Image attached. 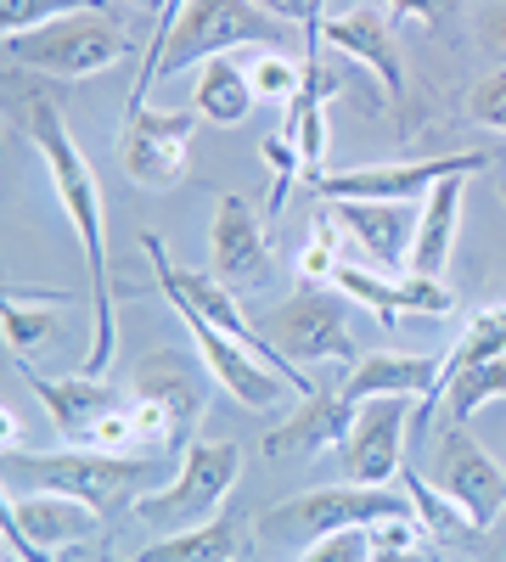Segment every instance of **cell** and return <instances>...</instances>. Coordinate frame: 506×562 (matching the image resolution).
<instances>
[{"instance_id": "1", "label": "cell", "mask_w": 506, "mask_h": 562, "mask_svg": "<svg viewBox=\"0 0 506 562\" xmlns=\"http://www.w3.org/2000/svg\"><path fill=\"white\" fill-rule=\"evenodd\" d=\"M45 74H29V68H12L7 74V124L29 140V147L45 158L52 169V192L74 225V237L85 248V270L97 281V326H90V355L79 360V378H102L113 366V349H119V321H113V265H108V214H102V180L90 169V158L79 153V140L57 108V97L40 85Z\"/></svg>"}, {"instance_id": "2", "label": "cell", "mask_w": 506, "mask_h": 562, "mask_svg": "<svg viewBox=\"0 0 506 562\" xmlns=\"http://www.w3.org/2000/svg\"><path fill=\"white\" fill-rule=\"evenodd\" d=\"M293 23L282 18H270L259 0H192L187 12H180L169 45L142 63V79H135L130 90V108H147L153 97V85L180 74V68H192V63H214L225 52H243V45H259V52H282V40H288Z\"/></svg>"}, {"instance_id": "3", "label": "cell", "mask_w": 506, "mask_h": 562, "mask_svg": "<svg viewBox=\"0 0 506 562\" xmlns=\"http://www.w3.org/2000/svg\"><path fill=\"white\" fill-rule=\"evenodd\" d=\"M142 254L153 259V288L175 304V310H187V315H203L209 326H220V333L225 338H237L248 355H259L270 371H276V378H282L293 394H315V378H310V371H299L282 349H276L265 333H259V326L243 315V304H237V293L232 288H225V281L220 276H203V270H180L175 259H169V248H164V237H158V231H142Z\"/></svg>"}, {"instance_id": "4", "label": "cell", "mask_w": 506, "mask_h": 562, "mask_svg": "<svg viewBox=\"0 0 506 562\" xmlns=\"http://www.w3.org/2000/svg\"><path fill=\"white\" fill-rule=\"evenodd\" d=\"M147 479H153L147 456H108V450H79V445H63L52 456L7 450V490H52L97 512H113L130 495H142Z\"/></svg>"}, {"instance_id": "5", "label": "cell", "mask_w": 506, "mask_h": 562, "mask_svg": "<svg viewBox=\"0 0 506 562\" xmlns=\"http://www.w3.org/2000/svg\"><path fill=\"white\" fill-rule=\"evenodd\" d=\"M7 57L12 68L45 79H90V74H108L119 57H130V29L113 12H74L29 34H7Z\"/></svg>"}, {"instance_id": "6", "label": "cell", "mask_w": 506, "mask_h": 562, "mask_svg": "<svg viewBox=\"0 0 506 562\" xmlns=\"http://www.w3.org/2000/svg\"><path fill=\"white\" fill-rule=\"evenodd\" d=\"M237 479H243L237 439H192V450L175 467V479L135 501V518L153 529H169V535H187V529L220 518V501L237 490Z\"/></svg>"}, {"instance_id": "7", "label": "cell", "mask_w": 506, "mask_h": 562, "mask_svg": "<svg viewBox=\"0 0 506 562\" xmlns=\"http://www.w3.org/2000/svg\"><path fill=\"white\" fill-rule=\"evenodd\" d=\"M389 518H417L411 495H389V490H366V484H338V490H310V495H293L276 512L259 518V535L265 540H299V546H315L321 535H338V529H372V524H389ZM423 524V518H417Z\"/></svg>"}, {"instance_id": "8", "label": "cell", "mask_w": 506, "mask_h": 562, "mask_svg": "<svg viewBox=\"0 0 506 562\" xmlns=\"http://www.w3.org/2000/svg\"><path fill=\"white\" fill-rule=\"evenodd\" d=\"M490 169V153H445L423 164H360V169H327L315 175V203H411L417 192H434L439 180H473Z\"/></svg>"}, {"instance_id": "9", "label": "cell", "mask_w": 506, "mask_h": 562, "mask_svg": "<svg viewBox=\"0 0 506 562\" xmlns=\"http://www.w3.org/2000/svg\"><path fill=\"white\" fill-rule=\"evenodd\" d=\"M265 338L293 366H321V360L360 366L355 333H349V304H344V293H327V288H304L288 304H276L265 315Z\"/></svg>"}, {"instance_id": "10", "label": "cell", "mask_w": 506, "mask_h": 562, "mask_svg": "<svg viewBox=\"0 0 506 562\" xmlns=\"http://www.w3.org/2000/svg\"><path fill=\"white\" fill-rule=\"evenodd\" d=\"M198 108H175V113H153V108H130L124 113V135H119V164L135 186L147 192H175L187 180V158H192V135H198Z\"/></svg>"}, {"instance_id": "11", "label": "cell", "mask_w": 506, "mask_h": 562, "mask_svg": "<svg viewBox=\"0 0 506 562\" xmlns=\"http://www.w3.org/2000/svg\"><path fill=\"white\" fill-rule=\"evenodd\" d=\"M97 506L52 490H7V546L12 562H52V551L85 546L97 535Z\"/></svg>"}, {"instance_id": "12", "label": "cell", "mask_w": 506, "mask_h": 562, "mask_svg": "<svg viewBox=\"0 0 506 562\" xmlns=\"http://www.w3.org/2000/svg\"><path fill=\"white\" fill-rule=\"evenodd\" d=\"M434 484L468 512V524L484 535L506 512V473L501 461L468 434V422H450L434 445Z\"/></svg>"}, {"instance_id": "13", "label": "cell", "mask_w": 506, "mask_h": 562, "mask_svg": "<svg viewBox=\"0 0 506 562\" xmlns=\"http://www.w3.org/2000/svg\"><path fill=\"white\" fill-rule=\"evenodd\" d=\"M209 254H214V276H220L237 299H243V293H259L265 281H270V270H276V254H270L265 225H259L254 203L237 198V192H225V198L214 203Z\"/></svg>"}, {"instance_id": "14", "label": "cell", "mask_w": 506, "mask_h": 562, "mask_svg": "<svg viewBox=\"0 0 506 562\" xmlns=\"http://www.w3.org/2000/svg\"><path fill=\"white\" fill-rule=\"evenodd\" d=\"M338 456H344V479L349 484L383 490L389 479H400L405 473V400L389 394V400L355 405V428L338 445Z\"/></svg>"}, {"instance_id": "15", "label": "cell", "mask_w": 506, "mask_h": 562, "mask_svg": "<svg viewBox=\"0 0 506 562\" xmlns=\"http://www.w3.org/2000/svg\"><path fill=\"white\" fill-rule=\"evenodd\" d=\"M18 371H23V383L34 389V400L45 405V416H52L57 439H63V445H79V450L90 445L97 422L113 416V411L130 400V394L113 389L108 378H45L34 360H18Z\"/></svg>"}, {"instance_id": "16", "label": "cell", "mask_w": 506, "mask_h": 562, "mask_svg": "<svg viewBox=\"0 0 506 562\" xmlns=\"http://www.w3.org/2000/svg\"><path fill=\"white\" fill-rule=\"evenodd\" d=\"M130 394H135V400H153V405L169 416V428H175V456L192 450V428H198V416H203V405H209V389H203L198 366H192L187 355L158 349V355H147V360H135Z\"/></svg>"}, {"instance_id": "17", "label": "cell", "mask_w": 506, "mask_h": 562, "mask_svg": "<svg viewBox=\"0 0 506 562\" xmlns=\"http://www.w3.org/2000/svg\"><path fill=\"white\" fill-rule=\"evenodd\" d=\"M321 40L372 74V79L383 85V102H400V97H405V57H400L394 29H389V12L378 7V0H372V7L360 0V7H349L344 18H333L327 29H321Z\"/></svg>"}, {"instance_id": "18", "label": "cell", "mask_w": 506, "mask_h": 562, "mask_svg": "<svg viewBox=\"0 0 506 562\" xmlns=\"http://www.w3.org/2000/svg\"><path fill=\"white\" fill-rule=\"evenodd\" d=\"M187 315V310H180ZM187 326H192V344H198V355H203V371L209 378L232 394L237 405H248V411H276V400H282V378L259 360V355H248L237 338H225L220 326H209L203 315H187Z\"/></svg>"}, {"instance_id": "19", "label": "cell", "mask_w": 506, "mask_h": 562, "mask_svg": "<svg viewBox=\"0 0 506 562\" xmlns=\"http://www.w3.org/2000/svg\"><path fill=\"white\" fill-rule=\"evenodd\" d=\"M333 288L349 304L372 310L383 326L394 315H450L456 310V293L445 281H428V276H383V270H366V265H344L333 276Z\"/></svg>"}, {"instance_id": "20", "label": "cell", "mask_w": 506, "mask_h": 562, "mask_svg": "<svg viewBox=\"0 0 506 562\" xmlns=\"http://www.w3.org/2000/svg\"><path fill=\"white\" fill-rule=\"evenodd\" d=\"M338 231H349V243L372 259L383 276L411 270V243H417V214L411 203H321Z\"/></svg>"}, {"instance_id": "21", "label": "cell", "mask_w": 506, "mask_h": 562, "mask_svg": "<svg viewBox=\"0 0 506 562\" xmlns=\"http://www.w3.org/2000/svg\"><path fill=\"white\" fill-rule=\"evenodd\" d=\"M355 428V405L333 389H315L304 394V405L288 416V422H276V428L265 434V456L270 461H293V456H321L327 445H344Z\"/></svg>"}, {"instance_id": "22", "label": "cell", "mask_w": 506, "mask_h": 562, "mask_svg": "<svg viewBox=\"0 0 506 562\" xmlns=\"http://www.w3.org/2000/svg\"><path fill=\"white\" fill-rule=\"evenodd\" d=\"M439 371H445V360H434V355H366L360 366H349V378H344V400L349 405H366V400H389V394H400V400H434V389H439Z\"/></svg>"}, {"instance_id": "23", "label": "cell", "mask_w": 506, "mask_h": 562, "mask_svg": "<svg viewBox=\"0 0 506 562\" xmlns=\"http://www.w3.org/2000/svg\"><path fill=\"white\" fill-rule=\"evenodd\" d=\"M462 192L468 180H439L428 203L417 209V243H411V276L445 281L450 254H456V225H462Z\"/></svg>"}, {"instance_id": "24", "label": "cell", "mask_w": 506, "mask_h": 562, "mask_svg": "<svg viewBox=\"0 0 506 562\" xmlns=\"http://www.w3.org/2000/svg\"><path fill=\"white\" fill-rule=\"evenodd\" d=\"M484 400H506V355H501V360H479V366H468V371H456V378H445V383L434 389V400L411 416V439L428 434L434 405H445L450 422H468Z\"/></svg>"}, {"instance_id": "25", "label": "cell", "mask_w": 506, "mask_h": 562, "mask_svg": "<svg viewBox=\"0 0 506 562\" xmlns=\"http://www.w3.org/2000/svg\"><path fill=\"white\" fill-rule=\"evenodd\" d=\"M254 85H248V68H237L232 57H214V63H203L198 68V85H192V108L209 119V124H220V130H232V124H243L248 113H254Z\"/></svg>"}, {"instance_id": "26", "label": "cell", "mask_w": 506, "mask_h": 562, "mask_svg": "<svg viewBox=\"0 0 506 562\" xmlns=\"http://www.w3.org/2000/svg\"><path fill=\"white\" fill-rule=\"evenodd\" d=\"M74 304V293H7V310H0V333H7V355L23 360L40 338H52L57 310Z\"/></svg>"}, {"instance_id": "27", "label": "cell", "mask_w": 506, "mask_h": 562, "mask_svg": "<svg viewBox=\"0 0 506 562\" xmlns=\"http://www.w3.org/2000/svg\"><path fill=\"white\" fill-rule=\"evenodd\" d=\"M237 540H243L237 518H225V512H220V518H209V524H198L187 535H164L158 546L142 551V562H232Z\"/></svg>"}, {"instance_id": "28", "label": "cell", "mask_w": 506, "mask_h": 562, "mask_svg": "<svg viewBox=\"0 0 506 562\" xmlns=\"http://www.w3.org/2000/svg\"><path fill=\"white\" fill-rule=\"evenodd\" d=\"M506 355V304H484L473 321H468V333L456 338V349L445 355V371H439V383L456 378V371H468L479 360H501Z\"/></svg>"}, {"instance_id": "29", "label": "cell", "mask_w": 506, "mask_h": 562, "mask_svg": "<svg viewBox=\"0 0 506 562\" xmlns=\"http://www.w3.org/2000/svg\"><path fill=\"white\" fill-rule=\"evenodd\" d=\"M400 484H405V495H411V506H417V518H423V529L434 535V540H462V535H479L473 524H468V512L456 506L434 479H423V473H400Z\"/></svg>"}, {"instance_id": "30", "label": "cell", "mask_w": 506, "mask_h": 562, "mask_svg": "<svg viewBox=\"0 0 506 562\" xmlns=\"http://www.w3.org/2000/svg\"><path fill=\"white\" fill-rule=\"evenodd\" d=\"M259 158L270 164V198H265V214H270V225L288 214V192H293V180L304 175V158H299V147L288 135H265L259 140Z\"/></svg>"}, {"instance_id": "31", "label": "cell", "mask_w": 506, "mask_h": 562, "mask_svg": "<svg viewBox=\"0 0 506 562\" xmlns=\"http://www.w3.org/2000/svg\"><path fill=\"white\" fill-rule=\"evenodd\" d=\"M248 85H254V97L259 102H299V90H304V63L282 57V52H259L254 68H248Z\"/></svg>"}, {"instance_id": "32", "label": "cell", "mask_w": 506, "mask_h": 562, "mask_svg": "<svg viewBox=\"0 0 506 562\" xmlns=\"http://www.w3.org/2000/svg\"><path fill=\"white\" fill-rule=\"evenodd\" d=\"M74 12H113V7L108 0H0L7 34H29L40 23H57V18H74Z\"/></svg>"}, {"instance_id": "33", "label": "cell", "mask_w": 506, "mask_h": 562, "mask_svg": "<svg viewBox=\"0 0 506 562\" xmlns=\"http://www.w3.org/2000/svg\"><path fill=\"white\" fill-rule=\"evenodd\" d=\"M333 220H327V209H315V237L304 243V254H299V281L304 288H321V281H333L338 270H344V259H338V243L344 237H333Z\"/></svg>"}, {"instance_id": "34", "label": "cell", "mask_w": 506, "mask_h": 562, "mask_svg": "<svg viewBox=\"0 0 506 562\" xmlns=\"http://www.w3.org/2000/svg\"><path fill=\"white\" fill-rule=\"evenodd\" d=\"M468 119L484 124V130H495V135H506V68L484 74V79L468 90Z\"/></svg>"}, {"instance_id": "35", "label": "cell", "mask_w": 506, "mask_h": 562, "mask_svg": "<svg viewBox=\"0 0 506 562\" xmlns=\"http://www.w3.org/2000/svg\"><path fill=\"white\" fill-rule=\"evenodd\" d=\"M299 562H372V529H338V535H321Z\"/></svg>"}, {"instance_id": "36", "label": "cell", "mask_w": 506, "mask_h": 562, "mask_svg": "<svg viewBox=\"0 0 506 562\" xmlns=\"http://www.w3.org/2000/svg\"><path fill=\"white\" fill-rule=\"evenodd\" d=\"M378 7L400 23H423V29H450L456 12L468 7V0H378Z\"/></svg>"}, {"instance_id": "37", "label": "cell", "mask_w": 506, "mask_h": 562, "mask_svg": "<svg viewBox=\"0 0 506 562\" xmlns=\"http://www.w3.org/2000/svg\"><path fill=\"white\" fill-rule=\"evenodd\" d=\"M479 40L490 45L495 57H506V0H495L490 12H479Z\"/></svg>"}, {"instance_id": "38", "label": "cell", "mask_w": 506, "mask_h": 562, "mask_svg": "<svg viewBox=\"0 0 506 562\" xmlns=\"http://www.w3.org/2000/svg\"><path fill=\"white\" fill-rule=\"evenodd\" d=\"M187 7H192V0H164V7H158V29H153V45H147V63L169 45V34H175V23H180V12H187Z\"/></svg>"}, {"instance_id": "39", "label": "cell", "mask_w": 506, "mask_h": 562, "mask_svg": "<svg viewBox=\"0 0 506 562\" xmlns=\"http://www.w3.org/2000/svg\"><path fill=\"white\" fill-rule=\"evenodd\" d=\"M372 562H439V551L434 546H372Z\"/></svg>"}, {"instance_id": "40", "label": "cell", "mask_w": 506, "mask_h": 562, "mask_svg": "<svg viewBox=\"0 0 506 562\" xmlns=\"http://www.w3.org/2000/svg\"><path fill=\"white\" fill-rule=\"evenodd\" d=\"M259 7H265L270 18H282V23H299V29H304V18H310V0H259Z\"/></svg>"}, {"instance_id": "41", "label": "cell", "mask_w": 506, "mask_h": 562, "mask_svg": "<svg viewBox=\"0 0 506 562\" xmlns=\"http://www.w3.org/2000/svg\"><path fill=\"white\" fill-rule=\"evenodd\" d=\"M0 450H23V428H18V411L7 405V416H0Z\"/></svg>"}, {"instance_id": "42", "label": "cell", "mask_w": 506, "mask_h": 562, "mask_svg": "<svg viewBox=\"0 0 506 562\" xmlns=\"http://www.w3.org/2000/svg\"><path fill=\"white\" fill-rule=\"evenodd\" d=\"M130 7H142V12H147V7H164V0H130Z\"/></svg>"}, {"instance_id": "43", "label": "cell", "mask_w": 506, "mask_h": 562, "mask_svg": "<svg viewBox=\"0 0 506 562\" xmlns=\"http://www.w3.org/2000/svg\"><path fill=\"white\" fill-rule=\"evenodd\" d=\"M501 203H506V180H501Z\"/></svg>"}, {"instance_id": "44", "label": "cell", "mask_w": 506, "mask_h": 562, "mask_svg": "<svg viewBox=\"0 0 506 562\" xmlns=\"http://www.w3.org/2000/svg\"><path fill=\"white\" fill-rule=\"evenodd\" d=\"M439 562H445V557H439Z\"/></svg>"}]
</instances>
